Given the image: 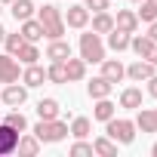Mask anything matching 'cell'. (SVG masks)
Segmentation results:
<instances>
[{"mask_svg": "<svg viewBox=\"0 0 157 157\" xmlns=\"http://www.w3.org/2000/svg\"><path fill=\"white\" fill-rule=\"evenodd\" d=\"M37 22L43 25V34H46L49 40H59V37L65 34V19H62V13H59V10H56L52 3H46V6L40 10Z\"/></svg>", "mask_w": 157, "mask_h": 157, "instance_id": "1", "label": "cell"}, {"mask_svg": "<svg viewBox=\"0 0 157 157\" xmlns=\"http://www.w3.org/2000/svg\"><path fill=\"white\" fill-rule=\"evenodd\" d=\"M34 136L40 139V145H43V142H46V145L62 142V139L68 136V123H62L59 117H56V120H40V123L34 126Z\"/></svg>", "mask_w": 157, "mask_h": 157, "instance_id": "2", "label": "cell"}, {"mask_svg": "<svg viewBox=\"0 0 157 157\" xmlns=\"http://www.w3.org/2000/svg\"><path fill=\"white\" fill-rule=\"evenodd\" d=\"M80 59H83V62H93V65L105 59V43H102V37H99L96 31L80 34Z\"/></svg>", "mask_w": 157, "mask_h": 157, "instance_id": "3", "label": "cell"}, {"mask_svg": "<svg viewBox=\"0 0 157 157\" xmlns=\"http://www.w3.org/2000/svg\"><path fill=\"white\" fill-rule=\"evenodd\" d=\"M108 136L114 139V142H120V145H129L132 139H136V123L132 120H108Z\"/></svg>", "mask_w": 157, "mask_h": 157, "instance_id": "4", "label": "cell"}, {"mask_svg": "<svg viewBox=\"0 0 157 157\" xmlns=\"http://www.w3.org/2000/svg\"><path fill=\"white\" fill-rule=\"evenodd\" d=\"M19 129H13L10 123H0V157L3 154H13L16 151V145H19Z\"/></svg>", "mask_w": 157, "mask_h": 157, "instance_id": "5", "label": "cell"}, {"mask_svg": "<svg viewBox=\"0 0 157 157\" xmlns=\"http://www.w3.org/2000/svg\"><path fill=\"white\" fill-rule=\"evenodd\" d=\"M126 77L136 80V83H142V80H148V77H154V65H151L148 59H139V62H132V65L126 68Z\"/></svg>", "mask_w": 157, "mask_h": 157, "instance_id": "6", "label": "cell"}, {"mask_svg": "<svg viewBox=\"0 0 157 157\" xmlns=\"http://www.w3.org/2000/svg\"><path fill=\"white\" fill-rule=\"evenodd\" d=\"M3 96V102L10 105V108H19V105H25V99H28V86H19V83H6V90L0 93Z\"/></svg>", "mask_w": 157, "mask_h": 157, "instance_id": "7", "label": "cell"}, {"mask_svg": "<svg viewBox=\"0 0 157 157\" xmlns=\"http://www.w3.org/2000/svg\"><path fill=\"white\" fill-rule=\"evenodd\" d=\"M102 77L111 83H120L123 77H126V68L117 62V59H102Z\"/></svg>", "mask_w": 157, "mask_h": 157, "instance_id": "8", "label": "cell"}, {"mask_svg": "<svg viewBox=\"0 0 157 157\" xmlns=\"http://www.w3.org/2000/svg\"><path fill=\"white\" fill-rule=\"evenodd\" d=\"M16 80H19V65L6 52V56H0V83H16Z\"/></svg>", "mask_w": 157, "mask_h": 157, "instance_id": "9", "label": "cell"}, {"mask_svg": "<svg viewBox=\"0 0 157 157\" xmlns=\"http://www.w3.org/2000/svg\"><path fill=\"white\" fill-rule=\"evenodd\" d=\"M114 28H120V31H126V34H136V28H139V16H136L132 10H117Z\"/></svg>", "mask_w": 157, "mask_h": 157, "instance_id": "10", "label": "cell"}, {"mask_svg": "<svg viewBox=\"0 0 157 157\" xmlns=\"http://www.w3.org/2000/svg\"><path fill=\"white\" fill-rule=\"evenodd\" d=\"M136 129L142 132H157V108H142L136 117Z\"/></svg>", "mask_w": 157, "mask_h": 157, "instance_id": "11", "label": "cell"}, {"mask_svg": "<svg viewBox=\"0 0 157 157\" xmlns=\"http://www.w3.org/2000/svg\"><path fill=\"white\" fill-rule=\"evenodd\" d=\"M111 90H114V83H111V80H105V77H93L90 86H86L90 99H108V96H111Z\"/></svg>", "mask_w": 157, "mask_h": 157, "instance_id": "12", "label": "cell"}, {"mask_svg": "<svg viewBox=\"0 0 157 157\" xmlns=\"http://www.w3.org/2000/svg\"><path fill=\"white\" fill-rule=\"evenodd\" d=\"M19 34L25 37V43H37L40 37H46V34H43V25H40L37 19H25V22H22V31H19Z\"/></svg>", "mask_w": 157, "mask_h": 157, "instance_id": "13", "label": "cell"}, {"mask_svg": "<svg viewBox=\"0 0 157 157\" xmlns=\"http://www.w3.org/2000/svg\"><path fill=\"white\" fill-rule=\"evenodd\" d=\"M86 22H90V10H86V6L74 3V6L68 10V19H65V25H71V28H83Z\"/></svg>", "mask_w": 157, "mask_h": 157, "instance_id": "14", "label": "cell"}, {"mask_svg": "<svg viewBox=\"0 0 157 157\" xmlns=\"http://www.w3.org/2000/svg\"><path fill=\"white\" fill-rule=\"evenodd\" d=\"M129 37H132V34H126V31H120V28H111V31H108V46H111L114 52H123V49H129Z\"/></svg>", "mask_w": 157, "mask_h": 157, "instance_id": "15", "label": "cell"}, {"mask_svg": "<svg viewBox=\"0 0 157 157\" xmlns=\"http://www.w3.org/2000/svg\"><path fill=\"white\" fill-rule=\"evenodd\" d=\"M129 46H132V52H136L139 59H148V52H151L157 43H154L148 34H139V37H129Z\"/></svg>", "mask_w": 157, "mask_h": 157, "instance_id": "16", "label": "cell"}, {"mask_svg": "<svg viewBox=\"0 0 157 157\" xmlns=\"http://www.w3.org/2000/svg\"><path fill=\"white\" fill-rule=\"evenodd\" d=\"M68 56H71V46H68L62 37H59V40H52V43L46 46V59H49V62H65Z\"/></svg>", "mask_w": 157, "mask_h": 157, "instance_id": "17", "label": "cell"}, {"mask_svg": "<svg viewBox=\"0 0 157 157\" xmlns=\"http://www.w3.org/2000/svg\"><path fill=\"white\" fill-rule=\"evenodd\" d=\"M43 80H46V71H43V68H37V62H34V65H28V68H25V74H22V83H25L28 90H31V86H40Z\"/></svg>", "mask_w": 157, "mask_h": 157, "instance_id": "18", "label": "cell"}, {"mask_svg": "<svg viewBox=\"0 0 157 157\" xmlns=\"http://www.w3.org/2000/svg\"><path fill=\"white\" fill-rule=\"evenodd\" d=\"M59 111H62V108H59L56 99H40V102H37V117H40V120H56Z\"/></svg>", "mask_w": 157, "mask_h": 157, "instance_id": "19", "label": "cell"}, {"mask_svg": "<svg viewBox=\"0 0 157 157\" xmlns=\"http://www.w3.org/2000/svg\"><path fill=\"white\" fill-rule=\"evenodd\" d=\"M65 71H68V80H83V74H86V62L83 59H65Z\"/></svg>", "mask_w": 157, "mask_h": 157, "instance_id": "20", "label": "cell"}, {"mask_svg": "<svg viewBox=\"0 0 157 157\" xmlns=\"http://www.w3.org/2000/svg\"><path fill=\"white\" fill-rule=\"evenodd\" d=\"M16 151H19V154H25V157H34V154L40 151V139H37V136H19Z\"/></svg>", "mask_w": 157, "mask_h": 157, "instance_id": "21", "label": "cell"}, {"mask_svg": "<svg viewBox=\"0 0 157 157\" xmlns=\"http://www.w3.org/2000/svg\"><path fill=\"white\" fill-rule=\"evenodd\" d=\"M120 105H123V108H129V111L142 108V90H136V86L123 90V93H120Z\"/></svg>", "mask_w": 157, "mask_h": 157, "instance_id": "22", "label": "cell"}, {"mask_svg": "<svg viewBox=\"0 0 157 157\" xmlns=\"http://www.w3.org/2000/svg\"><path fill=\"white\" fill-rule=\"evenodd\" d=\"M13 16H16V22H25V19H31L34 16V3L31 0H13Z\"/></svg>", "mask_w": 157, "mask_h": 157, "instance_id": "23", "label": "cell"}, {"mask_svg": "<svg viewBox=\"0 0 157 157\" xmlns=\"http://www.w3.org/2000/svg\"><path fill=\"white\" fill-rule=\"evenodd\" d=\"M111 28H114V16H108V10L93 16V31H96V34H108Z\"/></svg>", "mask_w": 157, "mask_h": 157, "instance_id": "24", "label": "cell"}, {"mask_svg": "<svg viewBox=\"0 0 157 157\" xmlns=\"http://www.w3.org/2000/svg\"><path fill=\"white\" fill-rule=\"evenodd\" d=\"M46 80L52 83H68V71H65V62H52L46 68Z\"/></svg>", "mask_w": 157, "mask_h": 157, "instance_id": "25", "label": "cell"}, {"mask_svg": "<svg viewBox=\"0 0 157 157\" xmlns=\"http://www.w3.org/2000/svg\"><path fill=\"white\" fill-rule=\"evenodd\" d=\"M99 105H96V111H93V117L96 120H102V123H108L111 117H114V105L108 102V99H96Z\"/></svg>", "mask_w": 157, "mask_h": 157, "instance_id": "26", "label": "cell"}, {"mask_svg": "<svg viewBox=\"0 0 157 157\" xmlns=\"http://www.w3.org/2000/svg\"><path fill=\"white\" fill-rule=\"evenodd\" d=\"M93 151L96 154H105V157H114L117 154V142L114 139H96L93 142Z\"/></svg>", "mask_w": 157, "mask_h": 157, "instance_id": "27", "label": "cell"}, {"mask_svg": "<svg viewBox=\"0 0 157 157\" xmlns=\"http://www.w3.org/2000/svg\"><path fill=\"white\" fill-rule=\"evenodd\" d=\"M142 22H154L157 19V0H142V10L136 13Z\"/></svg>", "mask_w": 157, "mask_h": 157, "instance_id": "28", "label": "cell"}, {"mask_svg": "<svg viewBox=\"0 0 157 157\" xmlns=\"http://www.w3.org/2000/svg\"><path fill=\"white\" fill-rule=\"evenodd\" d=\"M68 132H71L74 139H86V136H90V120H86V117H77V120L71 123Z\"/></svg>", "mask_w": 157, "mask_h": 157, "instance_id": "29", "label": "cell"}, {"mask_svg": "<svg viewBox=\"0 0 157 157\" xmlns=\"http://www.w3.org/2000/svg\"><path fill=\"white\" fill-rule=\"evenodd\" d=\"M19 59H22L25 65H34V62L40 59V52H37V46H34V43H22V49H19Z\"/></svg>", "mask_w": 157, "mask_h": 157, "instance_id": "30", "label": "cell"}, {"mask_svg": "<svg viewBox=\"0 0 157 157\" xmlns=\"http://www.w3.org/2000/svg\"><path fill=\"white\" fill-rule=\"evenodd\" d=\"M3 43H6V52H10V56H19V49H22L25 37H22V34H6V37H3Z\"/></svg>", "mask_w": 157, "mask_h": 157, "instance_id": "31", "label": "cell"}, {"mask_svg": "<svg viewBox=\"0 0 157 157\" xmlns=\"http://www.w3.org/2000/svg\"><path fill=\"white\" fill-rule=\"evenodd\" d=\"M6 123H10L13 129H19V132H25V129H28V120H25V114H22V111H10V114H6Z\"/></svg>", "mask_w": 157, "mask_h": 157, "instance_id": "32", "label": "cell"}, {"mask_svg": "<svg viewBox=\"0 0 157 157\" xmlns=\"http://www.w3.org/2000/svg\"><path fill=\"white\" fill-rule=\"evenodd\" d=\"M108 3H111V0H86L83 6H86V10H93V13H105V10H108Z\"/></svg>", "mask_w": 157, "mask_h": 157, "instance_id": "33", "label": "cell"}, {"mask_svg": "<svg viewBox=\"0 0 157 157\" xmlns=\"http://www.w3.org/2000/svg\"><path fill=\"white\" fill-rule=\"evenodd\" d=\"M71 154L80 157V154H96V151H93V145H86V142H77V145H71Z\"/></svg>", "mask_w": 157, "mask_h": 157, "instance_id": "34", "label": "cell"}, {"mask_svg": "<svg viewBox=\"0 0 157 157\" xmlns=\"http://www.w3.org/2000/svg\"><path fill=\"white\" fill-rule=\"evenodd\" d=\"M148 93H151V99H157V74L148 77Z\"/></svg>", "mask_w": 157, "mask_h": 157, "instance_id": "35", "label": "cell"}, {"mask_svg": "<svg viewBox=\"0 0 157 157\" xmlns=\"http://www.w3.org/2000/svg\"><path fill=\"white\" fill-rule=\"evenodd\" d=\"M148 37H151V40H154V43H157V19H154V22H151V28H148Z\"/></svg>", "mask_w": 157, "mask_h": 157, "instance_id": "36", "label": "cell"}, {"mask_svg": "<svg viewBox=\"0 0 157 157\" xmlns=\"http://www.w3.org/2000/svg\"><path fill=\"white\" fill-rule=\"evenodd\" d=\"M148 62H151V65H154V68H157V46H154V49H151V52H148Z\"/></svg>", "mask_w": 157, "mask_h": 157, "instance_id": "37", "label": "cell"}, {"mask_svg": "<svg viewBox=\"0 0 157 157\" xmlns=\"http://www.w3.org/2000/svg\"><path fill=\"white\" fill-rule=\"evenodd\" d=\"M3 37H6V31H3V25H0V43H3Z\"/></svg>", "mask_w": 157, "mask_h": 157, "instance_id": "38", "label": "cell"}, {"mask_svg": "<svg viewBox=\"0 0 157 157\" xmlns=\"http://www.w3.org/2000/svg\"><path fill=\"white\" fill-rule=\"evenodd\" d=\"M151 154H154V157H157V142H154V148H151Z\"/></svg>", "mask_w": 157, "mask_h": 157, "instance_id": "39", "label": "cell"}, {"mask_svg": "<svg viewBox=\"0 0 157 157\" xmlns=\"http://www.w3.org/2000/svg\"><path fill=\"white\" fill-rule=\"evenodd\" d=\"M0 3H13V0H0Z\"/></svg>", "mask_w": 157, "mask_h": 157, "instance_id": "40", "label": "cell"}, {"mask_svg": "<svg viewBox=\"0 0 157 157\" xmlns=\"http://www.w3.org/2000/svg\"><path fill=\"white\" fill-rule=\"evenodd\" d=\"M132 3H142V0H132Z\"/></svg>", "mask_w": 157, "mask_h": 157, "instance_id": "41", "label": "cell"}, {"mask_svg": "<svg viewBox=\"0 0 157 157\" xmlns=\"http://www.w3.org/2000/svg\"><path fill=\"white\" fill-rule=\"evenodd\" d=\"M0 13H3V10H0Z\"/></svg>", "mask_w": 157, "mask_h": 157, "instance_id": "42", "label": "cell"}]
</instances>
